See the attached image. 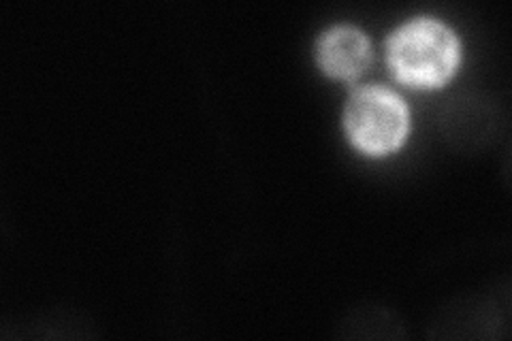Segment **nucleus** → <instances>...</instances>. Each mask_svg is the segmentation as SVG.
Segmentation results:
<instances>
[{
    "instance_id": "f257e3e1",
    "label": "nucleus",
    "mask_w": 512,
    "mask_h": 341,
    "mask_svg": "<svg viewBox=\"0 0 512 341\" xmlns=\"http://www.w3.org/2000/svg\"><path fill=\"white\" fill-rule=\"evenodd\" d=\"M393 73L414 88H434L453 75L459 43L444 24L416 20L399 28L389 41Z\"/></svg>"
},
{
    "instance_id": "f03ea898",
    "label": "nucleus",
    "mask_w": 512,
    "mask_h": 341,
    "mask_svg": "<svg viewBox=\"0 0 512 341\" xmlns=\"http://www.w3.org/2000/svg\"><path fill=\"white\" fill-rule=\"evenodd\" d=\"M350 139L367 154H387L408 133V111L397 94L384 88H363L350 96L344 113Z\"/></svg>"
},
{
    "instance_id": "7ed1b4c3",
    "label": "nucleus",
    "mask_w": 512,
    "mask_h": 341,
    "mask_svg": "<svg viewBox=\"0 0 512 341\" xmlns=\"http://www.w3.org/2000/svg\"><path fill=\"white\" fill-rule=\"evenodd\" d=\"M318 62L333 77H357L370 62V43L355 28H333L318 43Z\"/></svg>"
}]
</instances>
